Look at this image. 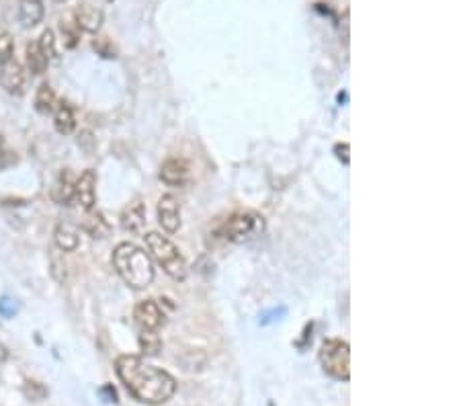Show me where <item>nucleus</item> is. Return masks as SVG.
<instances>
[{"label":"nucleus","mask_w":461,"mask_h":406,"mask_svg":"<svg viewBox=\"0 0 461 406\" xmlns=\"http://www.w3.org/2000/svg\"><path fill=\"white\" fill-rule=\"evenodd\" d=\"M115 371L129 396H133L142 405H165L177 392V382L166 369L150 366L146 359L138 355L117 357Z\"/></svg>","instance_id":"nucleus-1"},{"label":"nucleus","mask_w":461,"mask_h":406,"mask_svg":"<svg viewBox=\"0 0 461 406\" xmlns=\"http://www.w3.org/2000/svg\"><path fill=\"white\" fill-rule=\"evenodd\" d=\"M113 267L119 273V277L133 290H146L156 277L150 255L133 242H119L115 246Z\"/></svg>","instance_id":"nucleus-2"},{"label":"nucleus","mask_w":461,"mask_h":406,"mask_svg":"<svg viewBox=\"0 0 461 406\" xmlns=\"http://www.w3.org/2000/svg\"><path fill=\"white\" fill-rule=\"evenodd\" d=\"M146 248L150 253V257L154 258L162 269H165L166 275H170L177 281H184L187 279V260L181 255V251L177 248V244L172 240H168L158 232H148L146 236Z\"/></svg>","instance_id":"nucleus-3"},{"label":"nucleus","mask_w":461,"mask_h":406,"mask_svg":"<svg viewBox=\"0 0 461 406\" xmlns=\"http://www.w3.org/2000/svg\"><path fill=\"white\" fill-rule=\"evenodd\" d=\"M320 366L326 375L338 382L350 380V347L347 341L340 339H326L318 353Z\"/></svg>","instance_id":"nucleus-4"},{"label":"nucleus","mask_w":461,"mask_h":406,"mask_svg":"<svg viewBox=\"0 0 461 406\" xmlns=\"http://www.w3.org/2000/svg\"><path fill=\"white\" fill-rule=\"evenodd\" d=\"M265 230V220L257 212H236L228 220L221 224V236L232 242L252 238L255 234H260Z\"/></svg>","instance_id":"nucleus-5"},{"label":"nucleus","mask_w":461,"mask_h":406,"mask_svg":"<svg viewBox=\"0 0 461 406\" xmlns=\"http://www.w3.org/2000/svg\"><path fill=\"white\" fill-rule=\"evenodd\" d=\"M0 84L2 89L13 94V97H23L27 91V70L18 60H11L4 66H0Z\"/></svg>","instance_id":"nucleus-6"},{"label":"nucleus","mask_w":461,"mask_h":406,"mask_svg":"<svg viewBox=\"0 0 461 406\" xmlns=\"http://www.w3.org/2000/svg\"><path fill=\"white\" fill-rule=\"evenodd\" d=\"M74 202L80 203L84 212H92L96 203V172L87 168L74 183Z\"/></svg>","instance_id":"nucleus-7"},{"label":"nucleus","mask_w":461,"mask_h":406,"mask_svg":"<svg viewBox=\"0 0 461 406\" xmlns=\"http://www.w3.org/2000/svg\"><path fill=\"white\" fill-rule=\"evenodd\" d=\"M133 318L142 331H158L165 324V312L156 300H142L133 310Z\"/></svg>","instance_id":"nucleus-8"},{"label":"nucleus","mask_w":461,"mask_h":406,"mask_svg":"<svg viewBox=\"0 0 461 406\" xmlns=\"http://www.w3.org/2000/svg\"><path fill=\"white\" fill-rule=\"evenodd\" d=\"M191 166L184 158H168L160 166V181L168 187H183L189 183Z\"/></svg>","instance_id":"nucleus-9"},{"label":"nucleus","mask_w":461,"mask_h":406,"mask_svg":"<svg viewBox=\"0 0 461 406\" xmlns=\"http://www.w3.org/2000/svg\"><path fill=\"white\" fill-rule=\"evenodd\" d=\"M158 221L166 232H179L181 228V207L174 195L166 193L158 202Z\"/></svg>","instance_id":"nucleus-10"},{"label":"nucleus","mask_w":461,"mask_h":406,"mask_svg":"<svg viewBox=\"0 0 461 406\" xmlns=\"http://www.w3.org/2000/svg\"><path fill=\"white\" fill-rule=\"evenodd\" d=\"M121 226L129 234H135V236L144 234V228H146V203L142 199H135V202L129 203L128 207L123 209V214H121Z\"/></svg>","instance_id":"nucleus-11"},{"label":"nucleus","mask_w":461,"mask_h":406,"mask_svg":"<svg viewBox=\"0 0 461 406\" xmlns=\"http://www.w3.org/2000/svg\"><path fill=\"white\" fill-rule=\"evenodd\" d=\"M74 23L78 25L80 31L84 33H96L103 25V13L101 9L92 6V4H78V9L74 11Z\"/></svg>","instance_id":"nucleus-12"},{"label":"nucleus","mask_w":461,"mask_h":406,"mask_svg":"<svg viewBox=\"0 0 461 406\" xmlns=\"http://www.w3.org/2000/svg\"><path fill=\"white\" fill-rule=\"evenodd\" d=\"M54 238L60 251L72 253V251L78 248V244H80V230H78V226L72 224V221L62 220L55 226Z\"/></svg>","instance_id":"nucleus-13"},{"label":"nucleus","mask_w":461,"mask_h":406,"mask_svg":"<svg viewBox=\"0 0 461 406\" xmlns=\"http://www.w3.org/2000/svg\"><path fill=\"white\" fill-rule=\"evenodd\" d=\"M45 15V6L43 0H18V23L25 29H33L37 27Z\"/></svg>","instance_id":"nucleus-14"},{"label":"nucleus","mask_w":461,"mask_h":406,"mask_svg":"<svg viewBox=\"0 0 461 406\" xmlns=\"http://www.w3.org/2000/svg\"><path fill=\"white\" fill-rule=\"evenodd\" d=\"M74 175L70 170H62L52 185V199L57 205H72L74 202Z\"/></svg>","instance_id":"nucleus-15"},{"label":"nucleus","mask_w":461,"mask_h":406,"mask_svg":"<svg viewBox=\"0 0 461 406\" xmlns=\"http://www.w3.org/2000/svg\"><path fill=\"white\" fill-rule=\"evenodd\" d=\"M54 128L57 133L68 136L76 128V117H74L72 107L68 103H60L54 109Z\"/></svg>","instance_id":"nucleus-16"},{"label":"nucleus","mask_w":461,"mask_h":406,"mask_svg":"<svg viewBox=\"0 0 461 406\" xmlns=\"http://www.w3.org/2000/svg\"><path fill=\"white\" fill-rule=\"evenodd\" d=\"M25 60H27V68H29V72L33 74V76L43 74L45 70H48V66H50L48 57L39 52V48H37V41H33V43H27V50H25Z\"/></svg>","instance_id":"nucleus-17"},{"label":"nucleus","mask_w":461,"mask_h":406,"mask_svg":"<svg viewBox=\"0 0 461 406\" xmlns=\"http://www.w3.org/2000/svg\"><path fill=\"white\" fill-rule=\"evenodd\" d=\"M35 111L37 113H41V115H48V113H52L55 109V92L54 89L48 84V82H43V84H39V89L35 92Z\"/></svg>","instance_id":"nucleus-18"},{"label":"nucleus","mask_w":461,"mask_h":406,"mask_svg":"<svg viewBox=\"0 0 461 406\" xmlns=\"http://www.w3.org/2000/svg\"><path fill=\"white\" fill-rule=\"evenodd\" d=\"M82 228H84L87 234H91L92 238H105L111 230L107 220L103 218V214H91V216H87Z\"/></svg>","instance_id":"nucleus-19"},{"label":"nucleus","mask_w":461,"mask_h":406,"mask_svg":"<svg viewBox=\"0 0 461 406\" xmlns=\"http://www.w3.org/2000/svg\"><path fill=\"white\" fill-rule=\"evenodd\" d=\"M60 31H62V39H64V48L68 50H74L78 43H80V29L78 25L74 23L72 17H66L60 21Z\"/></svg>","instance_id":"nucleus-20"},{"label":"nucleus","mask_w":461,"mask_h":406,"mask_svg":"<svg viewBox=\"0 0 461 406\" xmlns=\"http://www.w3.org/2000/svg\"><path fill=\"white\" fill-rule=\"evenodd\" d=\"M140 349L144 351V355H148V357H156L162 349V339L156 334V331H142Z\"/></svg>","instance_id":"nucleus-21"},{"label":"nucleus","mask_w":461,"mask_h":406,"mask_svg":"<svg viewBox=\"0 0 461 406\" xmlns=\"http://www.w3.org/2000/svg\"><path fill=\"white\" fill-rule=\"evenodd\" d=\"M37 48H39V52L48 57V62H52L55 60V55H57V45H55V35L52 29H45L39 39H37Z\"/></svg>","instance_id":"nucleus-22"},{"label":"nucleus","mask_w":461,"mask_h":406,"mask_svg":"<svg viewBox=\"0 0 461 406\" xmlns=\"http://www.w3.org/2000/svg\"><path fill=\"white\" fill-rule=\"evenodd\" d=\"M13 55H15V39L4 27H0V66L11 62Z\"/></svg>","instance_id":"nucleus-23"},{"label":"nucleus","mask_w":461,"mask_h":406,"mask_svg":"<svg viewBox=\"0 0 461 406\" xmlns=\"http://www.w3.org/2000/svg\"><path fill=\"white\" fill-rule=\"evenodd\" d=\"M15 312H17V304L11 297H0V316L11 318Z\"/></svg>","instance_id":"nucleus-24"},{"label":"nucleus","mask_w":461,"mask_h":406,"mask_svg":"<svg viewBox=\"0 0 461 406\" xmlns=\"http://www.w3.org/2000/svg\"><path fill=\"white\" fill-rule=\"evenodd\" d=\"M334 152H336V158H338V160H343L345 165H349L350 163V158H349L350 146L349 144H336V146H334Z\"/></svg>","instance_id":"nucleus-25"},{"label":"nucleus","mask_w":461,"mask_h":406,"mask_svg":"<svg viewBox=\"0 0 461 406\" xmlns=\"http://www.w3.org/2000/svg\"><path fill=\"white\" fill-rule=\"evenodd\" d=\"M9 154V150H6V144H4V140H2V136H0V160L4 158Z\"/></svg>","instance_id":"nucleus-26"},{"label":"nucleus","mask_w":461,"mask_h":406,"mask_svg":"<svg viewBox=\"0 0 461 406\" xmlns=\"http://www.w3.org/2000/svg\"><path fill=\"white\" fill-rule=\"evenodd\" d=\"M6 357H9V351H6L4 345H0V361H4Z\"/></svg>","instance_id":"nucleus-27"},{"label":"nucleus","mask_w":461,"mask_h":406,"mask_svg":"<svg viewBox=\"0 0 461 406\" xmlns=\"http://www.w3.org/2000/svg\"><path fill=\"white\" fill-rule=\"evenodd\" d=\"M54 2H66V0H54Z\"/></svg>","instance_id":"nucleus-28"}]
</instances>
